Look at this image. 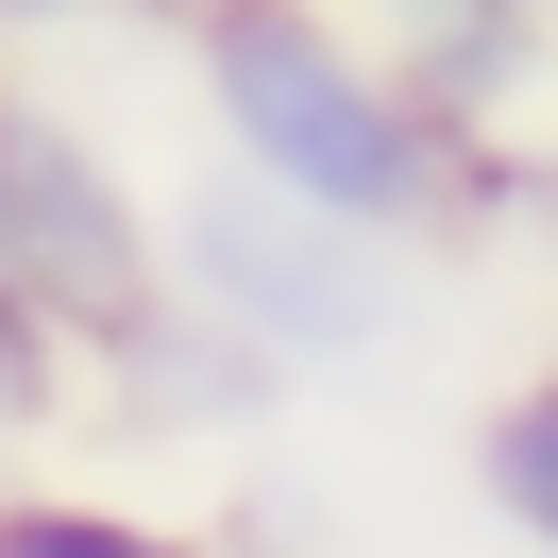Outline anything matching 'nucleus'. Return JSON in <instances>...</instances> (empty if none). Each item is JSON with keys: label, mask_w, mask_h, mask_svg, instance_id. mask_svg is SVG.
<instances>
[{"label": "nucleus", "mask_w": 558, "mask_h": 558, "mask_svg": "<svg viewBox=\"0 0 558 558\" xmlns=\"http://www.w3.org/2000/svg\"><path fill=\"white\" fill-rule=\"evenodd\" d=\"M0 288H17L69 355H119L153 305H170L153 204H136L51 102H0Z\"/></svg>", "instance_id": "nucleus-3"}, {"label": "nucleus", "mask_w": 558, "mask_h": 558, "mask_svg": "<svg viewBox=\"0 0 558 558\" xmlns=\"http://www.w3.org/2000/svg\"><path fill=\"white\" fill-rule=\"evenodd\" d=\"M389 17L423 35V17H542V0H389Z\"/></svg>", "instance_id": "nucleus-7"}, {"label": "nucleus", "mask_w": 558, "mask_h": 558, "mask_svg": "<svg viewBox=\"0 0 558 558\" xmlns=\"http://www.w3.org/2000/svg\"><path fill=\"white\" fill-rule=\"evenodd\" d=\"M474 474H490V508H508L524 542L558 558V373H524L508 407H490V440H474Z\"/></svg>", "instance_id": "nucleus-5"}, {"label": "nucleus", "mask_w": 558, "mask_h": 558, "mask_svg": "<svg viewBox=\"0 0 558 558\" xmlns=\"http://www.w3.org/2000/svg\"><path fill=\"white\" fill-rule=\"evenodd\" d=\"M186 17H204V119L254 186H288L322 220H373V238L457 220V153L474 136H440L423 85L373 69L322 0H186Z\"/></svg>", "instance_id": "nucleus-1"}, {"label": "nucleus", "mask_w": 558, "mask_h": 558, "mask_svg": "<svg viewBox=\"0 0 558 558\" xmlns=\"http://www.w3.org/2000/svg\"><path fill=\"white\" fill-rule=\"evenodd\" d=\"M51 407H69V339L0 288V423H51Z\"/></svg>", "instance_id": "nucleus-6"}, {"label": "nucleus", "mask_w": 558, "mask_h": 558, "mask_svg": "<svg viewBox=\"0 0 558 558\" xmlns=\"http://www.w3.org/2000/svg\"><path fill=\"white\" fill-rule=\"evenodd\" d=\"M170 288L220 322V339H254L271 373L373 355L389 322H407V271H389L373 220H322V204H288V186H254V170H220L204 204L170 220Z\"/></svg>", "instance_id": "nucleus-2"}, {"label": "nucleus", "mask_w": 558, "mask_h": 558, "mask_svg": "<svg viewBox=\"0 0 558 558\" xmlns=\"http://www.w3.org/2000/svg\"><path fill=\"white\" fill-rule=\"evenodd\" d=\"M35 17H85V0H0V35H35Z\"/></svg>", "instance_id": "nucleus-8"}, {"label": "nucleus", "mask_w": 558, "mask_h": 558, "mask_svg": "<svg viewBox=\"0 0 558 558\" xmlns=\"http://www.w3.org/2000/svg\"><path fill=\"white\" fill-rule=\"evenodd\" d=\"M0 558H220V542H186L153 508H85V490H17L0 508Z\"/></svg>", "instance_id": "nucleus-4"}]
</instances>
